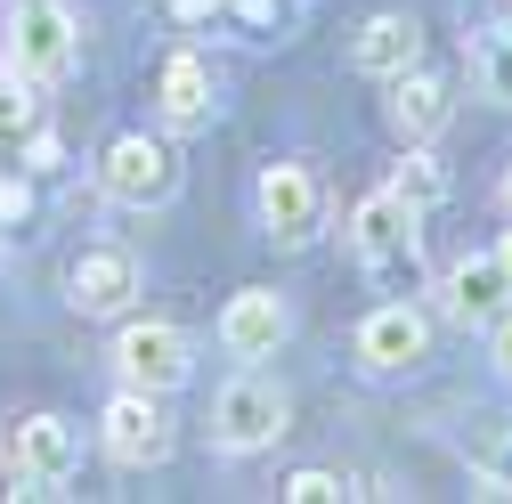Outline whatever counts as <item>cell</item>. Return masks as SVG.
Masks as SVG:
<instances>
[{"label":"cell","mask_w":512,"mask_h":504,"mask_svg":"<svg viewBox=\"0 0 512 504\" xmlns=\"http://www.w3.org/2000/svg\"><path fill=\"white\" fill-rule=\"evenodd\" d=\"M350 244H358V261L374 269V285H407L415 293V269H423V212L407 196H391V187H374V196L350 212Z\"/></svg>","instance_id":"cell-1"},{"label":"cell","mask_w":512,"mask_h":504,"mask_svg":"<svg viewBox=\"0 0 512 504\" xmlns=\"http://www.w3.org/2000/svg\"><path fill=\"white\" fill-rule=\"evenodd\" d=\"M98 187H106V204H122V212H155V204H171V196H179V155H171V139H147V131L106 139V155H98Z\"/></svg>","instance_id":"cell-2"},{"label":"cell","mask_w":512,"mask_h":504,"mask_svg":"<svg viewBox=\"0 0 512 504\" xmlns=\"http://www.w3.org/2000/svg\"><path fill=\"white\" fill-rule=\"evenodd\" d=\"M9 66L25 82H57V74H74V57H82V25L66 0H9Z\"/></svg>","instance_id":"cell-3"},{"label":"cell","mask_w":512,"mask_h":504,"mask_svg":"<svg viewBox=\"0 0 512 504\" xmlns=\"http://www.w3.org/2000/svg\"><path fill=\"white\" fill-rule=\"evenodd\" d=\"M114 374L131 391H155V399H171L187 374H196V342H187L171 318H131L114 334Z\"/></svg>","instance_id":"cell-4"},{"label":"cell","mask_w":512,"mask_h":504,"mask_svg":"<svg viewBox=\"0 0 512 504\" xmlns=\"http://www.w3.org/2000/svg\"><path fill=\"white\" fill-rule=\"evenodd\" d=\"M285 431H293V407H285V391L269 383V374H236V383L212 399V439H220L228 456L277 448Z\"/></svg>","instance_id":"cell-5"},{"label":"cell","mask_w":512,"mask_h":504,"mask_svg":"<svg viewBox=\"0 0 512 504\" xmlns=\"http://www.w3.org/2000/svg\"><path fill=\"white\" fill-rule=\"evenodd\" d=\"M98 439H106V456H114L122 472H155V464L171 456V415H163L155 391H131V383H122V391L106 399V415H98Z\"/></svg>","instance_id":"cell-6"},{"label":"cell","mask_w":512,"mask_h":504,"mask_svg":"<svg viewBox=\"0 0 512 504\" xmlns=\"http://www.w3.org/2000/svg\"><path fill=\"white\" fill-rule=\"evenodd\" d=\"M252 212H261V228L277 244H317V228H326V187H317L309 163H269L261 187H252Z\"/></svg>","instance_id":"cell-7"},{"label":"cell","mask_w":512,"mask_h":504,"mask_svg":"<svg viewBox=\"0 0 512 504\" xmlns=\"http://www.w3.org/2000/svg\"><path fill=\"white\" fill-rule=\"evenodd\" d=\"M9 464H17V496H57L82 464V439L66 415H25L9 431Z\"/></svg>","instance_id":"cell-8"},{"label":"cell","mask_w":512,"mask_h":504,"mask_svg":"<svg viewBox=\"0 0 512 504\" xmlns=\"http://www.w3.org/2000/svg\"><path fill=\"white\" fill-rule=\"evenodd\" d=\"M423 350H431V318H423L407 293L374 301L366 318H358V366H366V374H415Z\"/></svg>","instance_id":"cell-9"},{"label":"cell","mask_w":512,"mask_h":504,"mask_svg":"<svg viewBox=\"0 0 512 504\" xmlns=\"http://www.w3.org/2000/svg\"><path fill=\"white\" fill-rule=\"evenodd\" d=\"M66 301L82 309V318H122V309L139 301V261L122 244H90L74 261V277H66Z\"/></svg>","instance_id":"cell-10"},{"label":"cell","mask_w":512,"mask_h":504,"mask_svg":"<svg viewBox=\"0 0 512 504\" xmlns=\"http://www.w3.org/2000/svg\"><path fill=\"white\" fill-rule=\"evenodd\" d=\"M439 309H447L456 326H480V334H488L504 309H512V277H504V261H496V252H472V261H456V269L439 277Z\"/></svg>","instance_id":"cell-11"},{"label":"cell","mask_w":512,"mask_h":504,"mask_svg":"<svg viewBox=\"0 0 512 504\" xmlns=\"http://www.w3.org/2000/svg\"><path fill=\"white\" fill-rule=\"evenodd\" d=\"M285 334H293V318H285V301H277L269 285L228 293V309H220V342H228L236 358H277Z\"/></svg>","instance_id":"cell-12"},{"label":"cell","mask_w":512,"mask_h":504,"mask_svg":"<svg viewBox=\"0 0 512 504\" xmlns=\"http://www.w3.org/2000/svg\"><path fill=\"white\" fill-rule=\"evenodd\" d=\"M447 114H456V98H447L439 74H423V66L391 74V131H399V147H431L447 131Z\"/></svg>","instance_id":"cell-13"},{"label":"cell","mask_w":512,"mask_h":504,"mask_svg":"<svg viewBox=\"0 0 512 504\" xmlns=\"http://www.w3.org/2000/svg\"><path fill=\"white\" fill-rule=\"evenodd\" d=\"M350 57H358V74H374V82H391V74L423 66V25H415L407 9H382V17H366V25H358Z\"/></svg>","instance_id":"cell-14"},{"label":"cell","mask_w":512,"mask_h":504,"mask_svg":"<svg viewBox=\"0 0 512 504\" xmlns=\"http://www.w3.org/2000/svg\"><path fill=\"white\" fill-rule=\"evenodd\" d=\"M155 106H163L171 131H204V122H212V66H204L196 49H171V57H163Z\"/></svg>","instance_id":"cell-15"},{"label":"cell","mask_w":512,"mask_h":504,"mask_svg":"<svg viewBox=\"0 0 512 504\" xmlns=\"http://www.w3.org/2000/svg\"><path fill=\"white\" fill-rule=\"evenodd\" d=\"M391 196H407L415 212H431V204L447 196V171H439V155H431V147H407V155H399V171H391Z\"/></svg>","instance_id":"cell-16"},{"label":"cell","mask_w":512,"mask_h":504,"mask_svg":"<svg viewBox=\"0 0 512 504\" xmlns=\"http://www.w3.org/2000/svg\"><path fill=\"white\" fill-rule=\"evenodd\" d=\"M41 82H25L17 66L9 74H0V147H9V139H33V122H41V98H33Z\"/></svg>","instance_id":"cell-17"},{"label":"cell","mask_w":512,"mask_h":504,"mask_svg":"<svg viewBox=\"0 0 512 504\" xmlns=\"http://www.w3.org/2000/svg\"><path fill=\"white\" fill-rule=\"evenodd\" d=\"M472 74H480V90L496 106H512V33H480L472 41Z\"/></svg>","instance_id":"cell-18"},{"label":"cell","mask_w":512,"mask_h":504,"mask_svg":"<svg viewBox=\"0 0 512 504\" xmlns=\"http://www.w3.org/2000/svg\"><path fill=\"white\" fill-rule=\"evenodd\" d=\"M285 496H293V504H334V496H350V488H342V472H317V464H309V472L285 480Z\"/></svg>","instance_id":"cell-19"},{"label":"cell","mask_w":512,"mask_h":504,"mask_svg":"<svg viewBox=\"0 0 512 504\" xmlns=\"http://www.w3.org/2000/svg\"><path fill=\"white\" fill-rule=\"evenodd\" d=\"M25 212H33V187H25V179H9V171H0V228H17Z\"/></svg>","instance_id":"cell-20"},{"label":"cell","mask_w":512,"mask_h":504,"mask_svg":"<svg viewBox=\"0 0 512 504\" xmlns=\"http://www.w3.org/2000/svg\"><path fill=\"white\" fill-rule=\"evenodd\" d=\"M488 358H496V374H504V383H512V309H504V318L488 326Z\"/></svg>","instance_id":"cell-21"},{"label":"cell","mask_w":512,"mask_h":504,"mask_svg":"<svg viewBox=\"0 0 512 504\" xmlns=\"http://www.w3.org/2000/svg\"><path fill=\"white\" fill-rule=\"evenodd\" d=\"M488 488H496V496H512V431L496 439V456H488Z\"/></svg>","instance_id":"cell-22"},{"label":"cell","mask_w":512,"mask_h":504,"mask_svg":"<svg viewBox=\"0 0 512 504\" xmlns=\"http://www.w3.org/2000/svg\"><path fill=\"white\" fill-rule=\"evenodd\" d=\"M33 171H57V139L41 131V122H33Z\"/></svg>","instance_id":"cell-23"},{"label":"cell","mask_w":512,"mask_h":504,"mask_svg":"<svg viewBox=\"0 0 512 504\" xmlns=\"http://www.w3.org/2000/svg\"><path fill=\"white\" fill-rule=\"evenodd\" d=\"M496 261H504V277H512V228H504V244H496Z\"/></svg>","instance_id":"cell-24"},{"label":"cell","mask_w":512,"mask_h":504,"mask_svg":"<svg viewBox=\"0 0 512 504\" xmlns=\"http://www.w3.org/2000/svg\"><path fill=\"white\" fill-rule=\"evenodd\" d=\"M504 212H512V171H504Z\"/></svg>","instance_id":"cell-25"},{"label":"cell","mask_w":512,"mask_h":504,"mask_svg":"<svg viewBox=\"0 0 512 504\" xmlns=\"http://www.w3.org/2000/svg\"><path fill=\"white\" fill-rule=\"evenodd\" d=\"M0 74H9V57H0Z\"/></svg>","instance_id":"cell-26"},{"label":"cell","mask_w":512,"mask_h":504,"mask_svg":"<svg viewBox=\"0 0 512 504\" xmlns=\"http://www.w3.org/2000/svg\"><path fill=\"white\" fill-rule=\"evenodd\" d=\"M504 33H512V17H504Z\"/></svg>","instance_id":"cell-27"},{"label":"cell","mask_w":512,"mask_h":504,"mask_svg":"<svg viewBox=\"0 0 512 504\" xmlns=\"http://www.w3.org/2000/svg\"><path fill=\"white\" fill-rule=\"evenodd\" d=\"M0 236H9V228H0Z\"/></svg>","instance_id":"cell-28"}]
</instances>
